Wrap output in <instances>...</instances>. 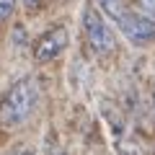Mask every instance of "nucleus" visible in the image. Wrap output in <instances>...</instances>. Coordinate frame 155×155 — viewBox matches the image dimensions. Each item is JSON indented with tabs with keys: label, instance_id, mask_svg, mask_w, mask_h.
<instances>
[{
	"label": "nucleus",
	"instance_id": "nucleus-2",
	"mask_svg": "<svg viewBox=\"0 0 155 155\" xmlns=\"http://www.w3.org/2000/svg\"><path fill=\"white\" fill-rule=\"evenodd\" d=\"M83 34L88 47L96 54H111L116 47V36L111 31L109 21L104 18V13L96 5H85L83 8Z\"/></svg>",
	"mask_w": 155,
	"mask_h": 155
},
{
	"label": "nucleus",
	"instance_id": "nucleus-4",
	"mask_svg": "<svg viewBox=\"0 0 155 155\" xmlns=\"http://www.w3.org/2000/svg\"><path fill=\"white\" fill-rule=\"evenodd\" d=\"M67 41H70V34L65 26H52L49 31H44L36 39L34 44V60L36 62H52L65 52Z\"/></svg>",
	"mask_w": 155,
	"mask_h": 155
},
{
	"label": "nucleus",
	"instance_id": "nucleus-5",
	"mask_svg": "<svg viewBox=\"0 0 155 155\" xmlns=\"http://www.w3.org/2000/svg\"><path fill=\"white\" fill-rule=\"evenodd\" d=\"M16 5H18V0H0V23L11 21V16H13V11H16Z\"/></svg>",
	"mask_w": 155,
	"mask_h": 155
},
{
	"label": "nucleus",
	"instance_id": "nucleus-3",
	"mask_svg": "<svg viewBox=\"0 0 155 155\" xmlns=\"http://www.w3.org/2000/svg\"><path fill=\"white\" fill-rule=\"evenodd\" d=\"M116 26L122 28V34L132 44H150V41H155V21L150 16H145L142 11L127 8L124 16L116 21Z\"/></svg>",
	"mask_w": 155,
	"mask_h": 155
},
{
	"label": "nucleus",
	"instance_id": "nucleus-1",
	"mask_svg": "<svg viewBox=\"0 0 155 155\" xmlns=\"http://www.w3.org/2000/svg\"><path fill=\"white\" fill-rule=\"evenodd\" d=\"M41 91L34 78H21L11 88L5 91V96L0 98V127H21L23 122L31 119V114L36 111Z\"/></svg>",
	"mask_w": 155,
	"mask_h": 155
},
{
	"label": "nucleus",
	"instance_id": "nucleus-8",
	"mask_svg": "<svg viewBox=\"0 0 155 155\" xmlns=\"http://www.w3.org/2000/svg\"><path fill=\"white\" fill-rule=\"evenodd\" d=\"M13 155H34V153H13Z\"/></svg>",
	"mask_w": 155,
	"mask_h": 155
},
{
	"label": "nucleus",
	"instance_id": "nucleus-9",
	"mask_svg": "<svg viewBox=\"0 0 155 155\" xmlns=\"http://www.w3.org/2000/svg\"><path fill=\"white\" fill-rule=\"evenodd\" d=\"M153 106H155V88H153Z\"/></svg>",
	"mask_w": 155,
	"mask_h": 155
},
{
	"label": "nucleus",
	"instance_id": "nucleus-6",
	"mask_svg": "<svg viewBox=\"0 0 155 155\" xmlns=\"http://www.w3.org/2000/svg\"><path fill=\"white\" fill-rule=\"evenodd\" d=\"M140 5H142V13L150 16L155 21V0H140Z\"/></svg>",
	"mask_w": 155,
	"mask_h": 155
},
{
	"label": "nucleus",
	"instance_id": "nucleus-7",
	"mask_svg": "<svg viewBox=\"0 0 155 155\" xmlns=\"http://www.w3.org/2000/svg\"><path fill=\"white\" fill-rule=\"evenodd\" d=\"M23 3H26V8H28V11H36V8L41 5L44 0H23Z\"/></svg>",
	"mask_w": 155,
	"mask_h": 155
}]
</instances>
